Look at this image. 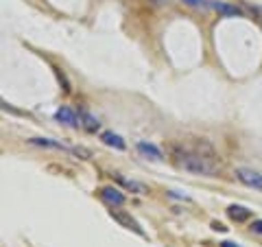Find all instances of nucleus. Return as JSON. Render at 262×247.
<instances>
[{"instance_id": "f257e3e1", "label": "nucleus", "mask_w": 262, "mask_h": 247, "mask_svg": "<svg viewBox=\"0 0 262 247\" xmlns=\"http://www.w3.org/2000/svg\"><path fill=\"white\" fill-rule=\"evenodd\" d=\"M177 164L188 173L194 175H214L219 171V164L212 162V158H206L199 151H177Z\"/></svg>"}, {"instance_id": "f03ea898", "label": "nucleus", "mask_w": 262, "mask_h": 247, "mask_svg": "<svg viewBox=\"0 0 262 247\" xmlns=\"http://www.w3.org/2000/svg\"><path fill=\"white\" fill-rule=\"evenodd\" d=\"M110 217H112L114 221H118L122 228H127V230H131V232L144 236V230L140 228V223H138V221L131 217L129 212H125V210H110Z\"/></svg>"}, {"instance_id": "7ed1b4c3", "label": "nucleus", "mask_w": 262, "mask_h": 247, "mask_svg": "<svg viewBox=\"0 0 262 247\" xmlns=\"http://www.w3.org/2000/svg\"><path fill=\"white\" fill-rule=\"evenodd\" d=\"M236 177H238L245 186L262 191V175H260V173L251 171V169H236Z\"/></svg>"}, {"instance_id": "20e7f679", "label": "nucleus", "mask_w": 262, "mask_h": 247, "mask_svg": "<svg viewBox=\"0 0 262 247\" xmlns=\"http://www.w3.org/2000/svg\"><path fill=\"white\" fill-rule=\"evenodd\" d=\"M101 197H103V201H107L110 205H122L125 203V195H122L118 188H114V186L101 188Z\"/></svg>"}, {"instance_id": "39448f33", "label": "nucleus", "mask_w": 262, "mask_h": 247, "mask_svg": "<svg viewBox=\"0 0 262 247\" xmlns=\"http://www.w3.org/2000/svg\"><path fill=\"white\" fill-rule=\"evenodd\" d=\"M55 118L59 120V122H63V125H70V127H77L79 125V122H77V114L72 112L70 108H66V105L55 112Z\"/></svg>"}, {"instance_id": "423d86ee", "label": "nucleus", "mask_w": 262, "mask_h": 247, "mask_svg": "<svg viewBox=\"0 0 262 247\" xmlns=\"http://www.w3.org/2000/svg\"><path fill=\"white\" fill-rule=\"evenodd\" d=\"M29 142L35 145V147H51V149H59V151H70L72 153V147H66V145L57 142V140H51V138H31Z\"/></svg>"}, {"instance_id": "0eeeda50", "label": "nucleus", "mask_w": 262, "mask_h": 247, "mask_svg": "<svg viewBox=\"0 0 262 247\" xmlns=\"http://www.w3.org/2000/svg\"><path fill=\"white\" fill-rule=\"evenodd\" d=\"M101 140H103V142L107 145V147H114V149H118V151L125 149V140H122L118 134H114V131H103Z\"/></svg>"}, {"instance_id": "6e6552de", "label": "nucleus", "mask_w": 262, "mask_h": 247, "mask_svg": "<svg viewBox=\"0 0 262 247\" xmlns=\"http://www.w3.org/2000/svg\"><path fill=\"white\" fill-rule=\"evenodd\" d=\"M227 215H229V219H234L236 223H241V221L249 219L251 210H247L245 205H229V208H227Z\"/></svg>"}, {"instance_id": "1a4fd4ad", "label": "nucleus", "mask_w": 262, "mask_h": 247, "mask_svg": "<svg viewBox=\"0 0 262 247\" xmlns=\"http://www.w3.org/2000/svg\"><path fill=\"white\" fill-rule=\"evenodd\" d=\"M138 151L144 153V155H151L153 160H162V151H160L155 145H151V142H144V140H142V142H138Z\"/></svg>"}, {"instance_id": "9d476101", "label": "nucleus", "mask_w": 262, "mask_h": 247, "mask_svg": "<svg viewBox=\"0 0 262 247\" xmlns=\"http://www.w3.org/2000/svg\"><path fill=\"white\" fill-rule=\"evenodd\" d=\"M79 118L81 120H83V127L88 129V131H96L98 129V120L92 116V114H90V112H79Z\"/></svg>"}, {"instance_id": "9b49d317", "label": "nucleus", "mask_w": 262, "mask_h": 247, "mask_svg": "<svg viewBox=\"0 0 262 247\" xmlns=\"http://www.w3.org/2000/svg\"><path fill=\"white\" fill-rule=\"evenodd\" d=\"M212 7H214L216 11H221L223 15H241L243 11L238 9V7H234V5H223V3H212Z\"/></svg>"}, {"instance_id": "f8f14e48", "label": "nucleus", "mask_w": 262, "mask_h": 247, "mask_svg": "<svg viewBox=\"0 0 262 247\" xmlns=\"http://www.w3.org/2000/svg\"><path fill=\"white\" fill-rule=\"evenodd\" d=\"M120 184L122 186H127V188H131V191H136V193H144V186L142 184H138V182H131V179H125V177H120Z\"/></svg>"}, {"instance_id": "ddd939ff", "label": "nucleus", "mask_w": 262, "mask_h": 247, "mask_svg": "<svg viewBox=\"0 0 262 247\" xmlns=\"http://www.w3.org/2000/svg\"><path fill=\"white\" fill-rule=\"evenodd\" d=\"M182 3L190 5V7H199V9H206V7H212V3H208V0H182Z\"/></svg>"}, {"instance_id": "4468645a", "label": "nucleus", "mask_w": 262, "mask_h": 247, "mask_svg": "<svg viewBox=\"0 0 262 247\" xmlns=\"http://www.w3.org/2000/svg\"><path fill=\"white\" fill-rule=\"evenodd\" d=\"M251 232H256V234H260L262 236V219H256L251 223Z\"/></svg>"}, {"instance_id": "2eb2a0df", "label": "nucleus", "mask_w": 262, "mask_h": 247, "mask_svg": "<svg viewBox=\"0 0 262 247\" xmlns=\"http://www.w3.org/2000/svg\"><path fill=\"white\" fill-rule=\"evenodd\" d=\"M221 247H241L238 243H232V241H223L221 243Z\"/></svg>"}, {"instance_id": "dca6fc26", "label": "nucleus", "mask_w": 262, "mask_h": 247, "mask_svg": "<svg viewBox=\"0 0 262 247\" xmlns=\"http://www.w3.org/2000/svg\"><path fill=\"white\" fill-rule=\"evenodd\" d=\"M212 228H214V230H219V232H225V225H221V223H212Z\"/></svg>"}, {"instance_id": "f3484780", "label": "nucleus", "mask_w": 262, "mask_h": 247, "mask_svg": "<svg viewBox=\"0 0 262 247\" xmlns=\"http://www.w3.org/2000/svg\"><path fill=\"white\" fill-rule=\"evenodd\" d=\"M153 3H158V5H164V3H166V0H153Z\"/></svg>"}]
</instances>
